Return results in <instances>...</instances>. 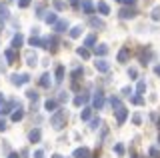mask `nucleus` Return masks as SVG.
I'll use <instances>...</instances> for the list:
<instances>
[{
	"mask_svg": "<svg viewBox=\"0 0 160 158\" xmlns=\"http://www.w3.org/2000/svg\"><path fill=\"white\" fill-rule=\"evenodd\" d=\"M50 124H52L54 130H62V128L66 126V110L58 108V110L50 116Z\"/></svg>",
	"mask_w": 160,
	"mask_h": 158,
	"instance_id": "obj_1",
	"label": "nucleus"
},
{
	"mask_svg": "<svg viewBox=\"0 0 160 158\" xmlns=\"http://www.w3.org/2000/svg\"><path fill=\"white\" fill-rule=\"evenodd\" d=\"M114 112H116V122L118 124H124V120H126V116H128V110H126V106H116L114 108Z\"/></svg>",
	"mask_w": 160,
	"mask_h": 158,
	"instance_id": "obj_2",
	"label": "nucleus"
},
{
	"mask_svg": "<svg viewBox=\"0 0 160 158\" xmlns=\"http://www.w3.org/2000/svg\"><path fill=\"white\" fill-rule=\"evenodd\" d=\"M28 82H30L28 74H12V84L14 86H22V84H28Z\"/></svg>",
	"mask_w": 160,
	"mask_h": 158,
	"instance_id": "obj_3",
	"label": "nucleus"
},
{
	"mask_svg": "<svg viewBox=\"0 0 160 158\" xmlns=\"http://www.w3.org/2000/svg\"><path fill=\"white\" fill-rule=\"evenodd\" d=\"M56 36H46V38H42V46L44 48H48V50H56Z\"/></svg>",
	"mask_w": 160,
	"mask_h": 158,
	"instance_id": "obj_4",
	"label": "nucleus"
},
{
	"mask_svg": "<svg viewBox=\"0 0 160 158\" xmlns=\"http://www.w3.org/2000/svg\"><path fill=\"white\" fill-rule=\"evenodd\" d=\"M92 106L96 108V110H100V108L104 106V94H102L100 90H98L96 94H94V98H92Z\"/></svg>",
	"mask_w": 160,
	"mask_h": 158,
	"instance_id": "obj_5",
	"label": "nucleus"
},
{
	"mask_svg": "<svg viewBox=\"0 0 160 158\" xmlns=\"http://www.w3.org/2000/svg\"><path fill=\"white\" fill-rule=\"evenodd\" d=\"M134 16H136V10H134V8H130V6H126V8H122V10H120V18H124V20L134 18Z\"/></svg>",
	"mask_w": 160,
	"mask_h": 158,
	"instance_id": "obj_6",
	"label": "nucleus"
},
{
	"mask_svg": "<svg viewBox=\"0 0 160 158\" xmlns=\"http://www.w3.org/2000/svg\"><path fill=\"white\" fill-rule=\"evenodd\" d=\"M72 156H74V158H90V150H88L86 146H82V148H76Z\"/></svg>",
	"mask_w": 160,
	"mask_h": 158,
	"instance_id": "obj_7",
	"label": "nucleus"
},
{
	"mask_svg": "<svg viewBox=\"0 0 160 158\" xmlns=\"http://www.w3.org/2000/svg\"><path fill=\"white\" fill-rule=\"evenodd\" d=\"M150 56H152V52L146 50V48H142V50H140V64H144V66H146L148 60H150Z\"/></svg>",
	"mask_w": 160,
	"mask_h": 158,
	"instance_id": "obj_8",
	"label": "nucleus"
},
{
	"mask_svg": "<svg viewBox=\"0 0 160 158\" xmlns=\"http://www.w3.org/2000/svg\"><path fill=\"white\" fill-rule=\"evenodd\" d=\"M94 66H96L98 72H108V70H110V64H108L106 60H96V64H94Z\"/></svg>",
	"mask_w": 160,
	"mask_h": 158,
	"instance_id": "obj_9",
	"label": "nucleus"
},
{
	"mask_svg": "<svg viewBox=\"0 0 160 158\" xmlns=\"http://www.w3.org/2000/svg\"><path fill=\"white\" fill-rule=\"evenodd\" d=\"M4 58L8 60V64H14V62H16V52H14V48H8V50L4 52Z\"/></svg>",
	"mask_w": 160,
	"mask_h": 158,
	"instance_id": "obj_10",
	"label": "nucleus"
},
{
	"mask_svg": "<svg viewBox=\"0 0 160 158\" xmlns=\"http://www.w3.org/2000/svg\"><path fill=\"white\" fill-rule=\"evenodd\" d=\"M56 106H58V100H54V98H48V100L44 102V108H46L48 112H50V110L56 112Z\"/></svg>",
	"mask_w": 160,
	"mask_h": 158,
	"instance_id": "obj_11",
	"label": "nucleus"
},
{
	"mask_svg": "<svg viewBox=\"0 0 160 158\" xmlns=\"http://www.w3.org/2000/svg\"><path fill=\"white\" fill-rule=\"evenodd\" d=\"M22 42H24L22 34H14V38H12V48H14V50H18V48L22 46Z\"/></svg>",
	"mask_w": 160,
	"mask_h": 158,
	"instance_id": "obj_12",
	"label": "nucleus"
},
{
	"mask_svg": "<svg viewBox=\"0 0 160 158\" xmlns=\"http://www.w3.org/2000/svg\"><path fill=\"white\" fill-rule=\"evenodd\" d=\"M54 30L56 32H66L68 30V22L66 20H58L56 24H54Z\"/></svg>",
	"mask_w": 160,
	"mask_h": 158,
	"instance_id": "obj_13",
	"label": "nucleus"
},
{
	"mask_svg": "<svg viewBox=\"0 0 160 158\" xmlns=\"http://www.w3.org/2000/svg\"><path fill=\"white\" fill-rule=\"evenodd\" d=\"M40 136H42V132H40V128H34V130H30V134H28L30 142H38V140H40Z\"/></svg>",
	"mask_w": 160,
	"mask_h": 158,
	"instance_id": "obj_14",
	"label": "nucleus"
},
{
	"mask_svg": "<svg viewBox=\"0 0 160 158\" xmlns=\"http://www.w3.org/2000/svg\"><path fill=\"white\" fill-rule=\"evenodd\" d=\"M22 118H24V110H22V106H18L16 112H12V122H20Z\"/></svg>",
	"mask_w": 160,
	"mask_h": 158,
	"instance_id": "obj_15",
	"label": "nucleus"
},
{
	"mask_svg": "<svg viewBox=\"0 0 160 158\" xmlns=\"http://www.w3.org/2000/svg\"><path fill=\"white\" fill-rule=\"evenodd\" d=\"M94 52H96V56H106V54H108V46H104V44H98V46L94 48Z\"/></svg>",
	"mask_w": 160,
	"mask_h": 158,
	"instance_id": "obj_16",
	"label": "nucleus"
},
{
	"mask_svg": "<svg viewBox=\"0 0 160 158\" xmlns=\"http://www.w3.org/2000/svg\"><path fill=\"white\" fill-rule=\"evenodd\" d=\"M50 84H52L50 74H42V78H40V86H42V88H50Z\"/></svg>",
	"mask_w": 160,
	"mask_h": 158,
	"instance_id": "obj_17",
	"label": "nucleus"
},
{
	"mask_svg": "<svg viewBox=\"0 0 160 158\" xmlns=\"http://www.w3.org/2000/svg\"><path fill=\"white\" fill-rule=\"evenodd\" d=\"M82 10L86 12V14H92L94 12V6H92V2H90V0H82Z\"/></svg>",
	"mask_w": 160,
	"mask_h": 158,
	"instance_id": "obj_18",
	"label": "nucleus"
},
{
	"mask_svg": "<svg viewBox=\"0 0 160 158\" xmlns=\"http://www.w3.org/2000/svg\"><path fill=\"white\" fill-rule=\"evenodd\" d=\"M44 20H46L48 24H56L58 22V16L54 12H46V16H44Z\"/></svg>",
	"mask_w": 160,
	"mask_h": 158,
	"instance_id": "obj_19",
	"label": "nucleus"
},
{
	"mask_svg": "<svg viewBox=\"0 0 160 158\" xmlns=\"http://www.w3.org/2000/svg\"><path fill=\"white\" fill-rule=\"evenodd\" d=\"M86 102H88V94H82V96L74 98V104H76V106H82V104H86Z\"/></svg>",
	"mask_w": 160,
	"mask_h": 158,
	"instance_id": "obj_20",
	"label": "nucleus"
},
{
	"mask_svg": "<svg viewBox=\"0 0 160 158\" xmlns=\"http://www.w3.org/2000/svg\"><path fill=\"white\" fill-rule=\"evenodd\" d=\"M90 26H94V28H104V22L100 20V18L92 16V18H90Z\"/></svg>",
	"mask_w": 160,
	"mask_h": 158,
	"instance_id": "obj_21",
	"label": "nucleus"
},
{
	"mask_svg": "<svg viewBox=\"0 0 160 158\" xmlns=\"http://www.w3.org/2000/svg\"><path fill=\"white\" fill-rule=\"evenodd\" d=\"M90 116H92V108H84V110L80 112V118H82L84 122H86V120H90Z\"/></svg>",
	"mask_w": 160,
	"mask_h": 158,
	"instance_id": "obj_22",
	"label": "nucleus"
},
{
	"mask_svg": "<svg viewBox=\"0 0 160 158\" xmlns=\"http://www.w3.org/2000/svg\"><path fill=\"white\" fill-rule=\"evenodd\" d=\"M128 56H130L128 50H126V48H122V50L118 52V62H126V60H128Z\"/></svg>",
	"mask_w": 160,
	"mask_h": 158,
	"instance_id": "obj_23",
	"label": "nucleus"
},
{
	"mask_svg": "<svg viewBox=\"0 0 160 158\" xmlns=\"http://www.w3.org/2000/svg\"><path fill=\"white\" fill-rule=\"evenodd\" d=\"M148 154H150V158H160V148L150 146V148H148Z\"/></svg>",
	"mask_w": 160,
	"mask_h": 158,
	"instance_id": "obj_24",
	"label": "nucleus"
},
{
	"mask_svg": "<svg viewBox=\"0 0 160 158\" xmlns=\"http://www.w3.org/2000/svg\"><path fill=\"white\" fill-rule=\"evenodd\" d=\"M96 8H98V12H100V14H108V12H110V8H108V4H106V2H98V6H96Z\"/></svg>",
	"mask_w": 160,
	"mask_h": 158,
	"instance_id": "obj_25",
	"label": "nucleus"
},
{
	"mask_svg": "<svg viewBox=\"0 0 160 158\" xmlns=\"http://www.w3.org/2000/svg\"><path fill=\"white\" fill-rule=\"evenodd\" d=\"M64 80V66H58L56 68V82H62Z\"/></svg>",
	"mask_w": 160,
	"mask_h": 158,
	"instance_id": "obj_26",
	"label": "nucleus"
},
{
	"mask_svg": "<svg viewBox=\"0 0 160 158\" xmlns=\"http://www.w3.org/2000/svg\"><path fill=\"white\" fill-rule=\"evenodd\" d=\"M28 44L30 46H42V38H38V36H32L28 40Z\"/></svg>",
	"mask_w": 160,
	"mask_h": 158,
	"instance_id": "obj_27",
	"label": "nucleus"
},
{
	"mask_svg": "<svg viewBox=\"0 0 160 158\" xmlns=\"http://www.w3.org/2000/svg\"><path fill=\"white\" fill-rule=\"evenodd\" d=\"M94 42H96V36H94V34H88L86 40H84V46H94Z\"/></svg>",
	"mask_w": 160,
	"mask_h": 158,
	"instance_id": "obj_28",
	"label": "nucleus"
},
{
	"mask_svg": "<svg viewBox=\"0 0 160 158\" xmlns=\"http://www.w3.org/2000/svg\"><path fill=\"white\" fill-rule=\"evenodd\" d=\"M26 60H28V64H30V66H34V64L38 62V58H36V54L28 52V54H26Z\"/></svg>",
	"mask_w": 160,
	"mask_h": 158,
	"instance_id": "obj_29",
	"label": "nucleus"
},
{
	"mask_svg": "<svg viewBox=\"0 0 160 158\" xmlns=\"http://www.w3.org/2000/svg\"><path fill=\"white\" fill-rule=\"evenodd\" d=\"M80 34H82V26H74L72 30H70V36H72V38H78Z\"/></svg>",
	"mask_w": 160,
	"mask_h": 158,
	"instance_id": "obj_30",
	"label": "nucleus"
},
{
	"mask_svg": "<svg viewBox=\"0 0 160 158\" xmlns=\"http://www.w3.org/2000/svg\"><path fill=\"white\" fill-rule=\"evenodd\" d=\"M76 52H78V56H82V58H90V50H88V48H84V46L78 48Z\"/></svg>",
	"mask_w": 160,
	"mask_h": 158,
	"instance_id": "obj_31",
	"label": "nucleus"
},
{
	"mask_svg": "<svg viewBox=\"0 0 160 158\" xmlns=\"http://www.w3.org/2000/svg\"><path fill=\"white\" fill-rule=\"evenodd\" d=\"M144 90H146V82H144V80H140L138 84H136V94H142Z\"/></svg>",
	"mask_w": 160,
	"mask_h": 158,
	"instance_id": "obj_32",
	"label": "nucleus"
},
{
	"mask_svg": "<svg viewBox=\"0 0 160 158\" xmlns=\"http://www.w3.org/2000/svg\"><path fill=\"white\" fill-rule=\"evenodd\" d=\"M26 96L30 98V100H34V102L38 100V92H36V90H28V92H26Z\"/></svg>",
	"mask_w": 160,
	"mask_h": 158,
	"instance_id": "obj_33",
	"label": "nucleus"
},
{
	"mask_svg": "<svg viewBox=\"0 0 160 158\" xmlns=\"http://www.w3.org/2000/svg\"><path fill=\"white\" fill-rule=\"evenodd\" d=\"M152 20H160V6H156L152 10Z\"/></svg>",
	"mask_w": 160,
	"mask_h": 158,
	"instance_id": "obj_34",
	"label": "nucleus"
},
{
	"mask_svg": "<svg viewBox=\"0 0 160 158\" xmlns=\"http://www.w3.org/2000/svg\"><path fill=\"white\" fill-rule=\"evenodd\" d=\"M0 18H8V8L0 4Z\"/></svg>",
	"mask_w": 160,
	"mask_h": 158,
	"instance_id": "obj_35",
	"label": "nucleus"
},
{
	"mask_svg": "<svg viewBox=\"0 0 160 158\" xmlns=\"http://www.w3.org/2000/svg\"><path fill=\"white\" fill-rule=\"evenodd\" d=\"M114 152H116L118 156H122V154H124V146H122V144H116V146H114Z\"/></svg>",
	"mask_w": 160,
	"mask_h": 158,
	"instance_id": "obj_36",
	"label": "nucleus"
},
{
	"mask_svg": "<svg viewBox=\"0 0 160 158\" xmlns=\"http://www.w3.org/2000/svg\"><path fill=\"white\" fill-rule=\"evenodd\" d=\"M30 2H32V0H18V6H20V8H28Z\"/></svg>",
	"mask_w": 160,
	"mask_h": 158,
	"instance_id": "obj_37",
	"label": "nucleus"
},
{
	"mask_svg": "<svg viewBox=\"0 0 160 158\" xmlns=\"http://www.w3.org/2000/svg\"><path fill=\"white\" fill-rule=\"evenodd\" d=\"M142 102H144V98L140 96V94H136V96L132 98V104H142Z\"/></svg>",
	"mask_w": 160,
	"mask_h": 158,
	"instance_id": "obj_38",
	"label": "nucleus"
},
{
	"mask_svg": "<svg viewBox=\"0 0 160 158\" xmlns=\"http://www.w3.org/2000/svg\"><path fill=\"white\" fill-rule=\"evenodd\" d=\"M80 74H82V68H76V70L72 72V80H78V78H80Z\"/></svg>",
	"mask_w": 160,
	"mask_h": 158,
	"instance_id": "obj_39",
	"label": "nucleus"
},
{
	"mask_svg": "<svg viewBox=\"0 0 160 158\" xmlns=\"http://www.w3.org/2000/svg\"><path fill=\"white\" fill-rule=\"evenodd\" d=\"M54 8H56V10H62V8H64V2H62V0H54Z\"/></svg>",
	"mask_w": 160,
	"mask_h": 158,
	"instance_id": "obj_40",
	"label": "nucleus"
},
{
	"mask_svg": "<svg viewBox=\"0 0 160 158\" xmlns=\"http://www.w3.org/2000/svg\"><path fill=\"white\" fill-rule=\"evenodd\" d=\"M132 122H134V124H140V122H142V116H140V114H134L132 116Z\"/></svg>",
	"mask_w": 160,
	"mask_h": 158,
	"instance_id": "obj_41",
	"label": "nucleus"
},
{
	"mask_svg": "<svg viewBox=\"0 0 160 158\" xmlns=\"http://www.w3.org/2000/svg\"><path fill=\"white\" fill-rule=\"evenodd\" d=\"M122 94H126V96H130V94H132V88H130V86H126V88H122Z\"/></svg>",
	"mask_w": 160,
	"mask_h": 158,
	"instance_id": "obj_42",
	"label": "nucleus"
},
{
	"mask_svg": "<svg viewBox=\"0 0 160 158\" xmlns=\"http://www.w3.org/2000/svg\"><path fill=\"white\" fill-rule=\"evenodd\" d=\"M90 124H92V128H98V126H100V118H94Z\"/></svg>",
	"mask_w": 160,
	"mask_h": 158,
	"instance_id": "obj_43",
	"label": "nucleus"
},
{
	"mask_svg": "<svg viewBox=\"0 0 160 158\" xmlns=\"http://www.w3.org/2000/svg\"><path fill=\"white\" fill-rule=\"evenodd\" d=\"M136 68H130V70H128V76H132V78H136Z\"/></svg>",
	"mask_w": 160,
	"mask_h": 158,
	"instance_id": "obj_44",
	"label": "nucleus"
},
{
	"mask_svg": "<svg viewBox=\"0 0 160 158\" xmlns=\"http://www.w3.org/2000/svg\"><path fill=\"white\" fill-rule=\"evenodd\" d=\"M66 98H68V94H66V92H60V96H58V100H60V102H64Z\"/></svg>",
	"mask_w": 160,
	"mask_h": 158,
	"instance_id": "obj_45",
	"label": "nucleus"
},
{
	"mask_svg": "<svg viewBox=\"0 0 160 158\" xmlns=\"http://www.w3.org/2000/svg\"><path fill=\"white\" fill-rule=\"evenodd\" d=\"M34 158H44V152L42 150H36V152H34Z\"/></svg>",
	"mask_w": 160,
	"mask_h": 158,
	"instance_id": "obj_46",
	"label": "nucleus"
},
{
	"mask_svg": "<svg viewBox=\"0 0 160 158\" xmlns=\"http://www.w3.org/2000/svg\"><path fill=\"white\" fill-rule=\"evenodd\" d=\"M6 128V122H4V118H0V130H4Z\"/></svg>",
	"mask_w": 160,
	"mask_h": 158,
	"instance_id": "obj_47",
	"label": "nucleus"
},
{
	"mask_svg": "<svg viewBox=\"0 0 160 158\" xmlns=\"http://www.w3.org/2000/svg\"><path fill=\"white\" fill-rule=\"evenodd\" d=\"M2 106H4V96L0 94V114H2Z\"/></svg>",
	"mask_w": 160,
	"mask_h": 158,
	"instance_id": "obj_48",
	"label": "nucleus"
},
{
	"mask_svg": "<svg viewBox=\"0 0 160 158\" xmlns=\"http://www.w3.org/2000/svg\"><path fill=\"white\" fill-rule=\"evenodd\" d=\"M134 2H136V0H122V4H128V6H132Z\"/></svg>",
	"mask_w": 160,
	"mask_h": 158,
	"instance_id": "obj_49",
	"label": "nucleus"
},
{
	"mask_svg": "<svg viewBox=\"0 0 160 158\" xmlns=\"http://www.w3.org/2000/svg\"><path fill=\"white\" fill-rule=\"evenodd\" d=\"M8 158H20V156H18V152H10Z\"/></svg>",
	"mask_w": 160,
	"mask_h": 158,
	"instance_id": "obj_50",
	"label": "nucleus"
},
{
	"mask_svg": "<svg viewBox=\"0 0 160 158\" xmlns=\"http://www.w3.org/2000/svg\"><path fill=\"white\" fill-rule=\"evenodd\" d=\"M154 72H156L158 76H160V66H154Z\"/></svg>",
	"mask_w": 160,
	"mask_h": 158,
	"instance_id": "obj_51",
	"label": "nucleus"
},
{
	"mask_svg": "<svg viewBox=\"0 0 160 158\" xmlns=\"http://www.w3.org/2000/svg\"><path fill=\"white\" fill-rule=\"evenodd\" d=\"M0 26H4V18H0Z\"/></svg>",
	"mask_w": 160,
	"mask_h": 158,
	"instance_id": "obj_52",
	"label": "nucleus"
},
{
	"mask_svg": "<svg viewBox=\"0 0 160 158\" xmlns=\"http://www.w3.org/2000/svg\"><path fill=\"white\" fill-rule=\"evenodd\" d=\"M52 158H62V156H60V154H54V156H52Z\"/></svg>",
	"mask_w": 160,
	"mask_h": 158,
	"instance_id": "obj_53",
	"label": "nucleus"
},
{
	"mask_svg": "<svg viewBox=\"0 0 160 158\" xmlns=\"http://www.w3.org/2000/svg\"><path fill=\"white\" fill-rule=\"evenodd\" d=\"M70 2H72V4H74V6H76V4H78V2H76V0H70Z\"/></svg>",
	"mask_w": 160,
	"mask_h": 158,
	"instance_id": "obj_54",
	"label": "nucleus"
},
{
	"mask_svg": "<svg viewBox=\"0 0 160 158\" xmlns=\"http://www.w3.org/2000/svg\"><path fill=\"white\" fill-rule=\"evenodd\" d=\"M158 128H160V120H158Z\"/></svg>",
	"mask_w": 160,
	"mask_h": 158,
	"instance_id": "obj_55",
	"label": "nucleus"
},
{
	"mask_svg": "<svg viewBox=\"0 0 160 158\" xmlns=\"http://www.w3.org/2000/svg\"><path fill=\"white\" fill-rule=\"evenodd\" d=\"M118 2H122V0H118Z\"/></svg>",
	"mask_w": 160,
	"mask_h": 158,
	"instance_id": "obj_56",
	"label": "nucleus"
},
{
	"mask_svg": "<svg viewBox=\"0 0 160 158\" xmlns=\"http://www.w3.org/2000/svg\"><path fill=\"white\" fill-rule=\"evenodd\" d=\"M158 140H160V136H158Z\"/></svg>",
	"mask_w": 160,
	"mask_h": 158,
	"instance_id": "obj_57",
	"label": "nucleus"
}]
</instances>
